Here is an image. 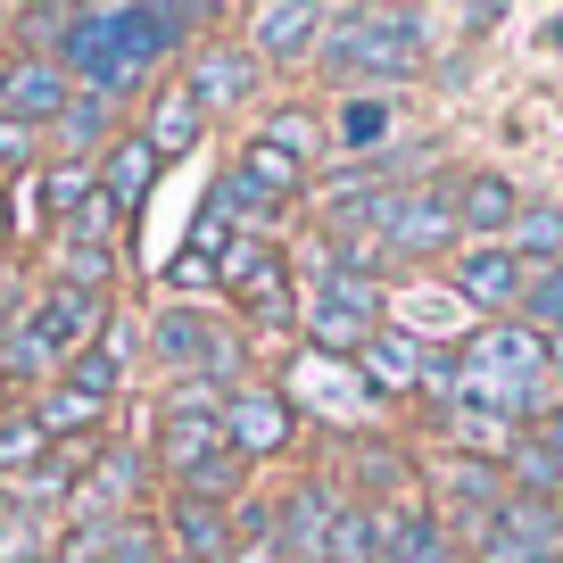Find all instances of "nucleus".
<instances>
[{
    "label": "nucleus",
    "instance_id": "obj_37",
    "mask_svg": "<svg viewBox=\"0 0 563 563\" xmlns=\"http://www.w3.org/2000/svg\"><path fill=\"white\" fill-rule=\"evenodd\" d=\"M208 274H216V265H208V257H191V249H183V257L166 265V282H175V290H199V282H208Z\"/></svg>",
    "mask_w": 563,
    "mask_h": 563
},
{
    "label": "nucleus",
    "instance_id": "obj_3",
    "mask_svg": "<svg viewBox=\"0 0 563 563\" xmlns=\"http://www.w3.org/2000/svg\"><path fill=\"white\" fill-rule=\"evenodd\" d=\"M481 563H563V514L530 497H497V514L481 522Z\"/></svg>",
    "mask_w": 563,
    "mask_h": 563
},
{
    "label": "nucleus",
    "instance_id": "obj_30",
    "mask_svg": "<svg viewBox=\"0 0 563 563\" xmlns=\"http://www.w3.org/2000/svg\"><path fill=\"white\" fill-rule=\"evenodd\" d=\"M440 489L456 497L464 514H481V522H489V514H497V497H506V489H497V473H489L481 456H456V464H440Z\"/></svg>",
    "mask_w": 563,
    "mask_h": 563
},
{
    "label": "nucleus",
    "instance_id": "obj_7",
    "mask_svg": "<svg viewBox=\"0 0 563 563\" xmlns=\"http://www.w3.org/2000/svg\"><path fill=\"white\" fill-rule=\"evenodd\" d=\"M150 349H158L175 373H216V382H232V373H241V349H232V340H216L208 323H199V307H166V316L150 323Z\"/></svg>",
    "mask_w": 563,
    "mask_h": 563
},
{
    "label": "nucleus",
    "instance_id": "obj_9",
    "mask_svg": "<svg viewBox=\"0 0 563 563\" xmlns=\"http://www.w3.org/2000/svg\"><path fill=\"white\" fill-rule=\"evenodd\" d=\"M373 299H382V290H373L365 274H316V307H307V316H316V340L323 349L373 340Z\"/></svg>",
    "mask_w": 563,
    "mask_h": 563
},
{
    "label": "nucleus",
    "instance_id": "obj_21",
    "mask_svg": "<svg viewBox=\"0 0 563 563\" xmlns=\"http://www.w3.org/2000/svg\"><path fill=\"white\" fill-rule=\"evenodd\" d=\"M514 216H522V208H514V183H506V175H473V183L456 191V224H464V232H489V241H506Z\"/></svg>",
    "mask_w": 563,
    "mask_h": 563
},
{
    "label": "nucleus",
    "instance_id": "obj_40",
    "mask_svg": "<svg viewBox=\"0 0 563 563\" xmlns=\"http://www.w3.org/2000/svg\"><path fill=\"white\" fill-rule=\"evenodd\" d=\"M547 373H563V332H555V349H547Z\"/></svg>",
    "mask_w": 563,
    "mask_h": 563
},
{
    "label": "nucleus",
    "instance_id": "obj_39",
    "mask_svg": "<svg viewBox=\"0 0 563 563\" xmlns=\"http://www.w3.org/2000/svg\"><path fill=\"white\" fill-rule=\"evenodd\" d=\"M547 456L563 464V406H555V415H547Z\"/></svg>",
    "mask_w": 563,
    "mask_h": 563
},
{
    "label": "nucleus",
    "instance_id": "obj_16",
    "mask_svg": "<svg viewBox=\"0 0 563 563\" xmlns=\"http://www.w3.org/2000/svg\"><path fill=\"white\" fill-rule=\"evenodd\" d=\"M382 514V506H373ZM373 563H456V547H448V530L431 522L422 506H398V514H382V555Z\"/></svg>",
    "mask_w": 563,
    "mask_h": 563
},
{
    "label": "nucleus",
    "instance_id": "obj_19",
    "mask_svg": "<svg viewBox=\"0 0 563 563\" xmlns=\"http://www.w3.org/2000/svg\"><path fill=\"white\" fill-rule=\"evenodd\" d=\"M199 124H208V108L191 100V84H175V91H158V100H150V124H141V141H150L158 158H183V150L199 141Z\"/></svg>",
    "mask_w": 563,
    "mask_h": 563
},
{
    "label": "nucleus",
    "instance_id": "obj_23",
    "mask_svg": "<svg viewBox=\"0 0 563 563\" xmlns=\"http://www.w3.org/2000/svg\"><path fill=\"white\" fill-rule=\"evenodd\" d=\"M448 431H456L464 456H481V464H497V456H514V448H522V440H514V422L489 415V406H473V398L448 406Z\"/></svg>",
    "mask_w": 563,
    "mask_h": 563
},
{
    "label": "nucleus",
    "instance_id": "obj_38",
    "mask_svg": "<svg viewBox=\"0 0 563 563\" xmlns=\"http://www.w3.org/2000/svg\"><path fill=\"white\" fill-rule=\"evenodd\" d=\"M18 323H25V307L9 299V290H0V349H9V332H18Z\"/></svg>",
    "mask_w": 563,
    "mask_h": 563
},
{
    "label": "nucleus",
    "instance_id": "obj_24",
    "mask_svg": "<svg viewBox=\"0 0 563 563\" xmlns=\"http://www.w3.org/2000/svg\"><path fill=\"white\" fill-rule=\"evenodd\" d=\"M422 373L431 365H422V349L406 332H373L365 340V389H406V382H422Z\"/></svg>",
    "mask_w": 563,
    "mask_h": 563
},
{
    "label": "nucleus",
    "instance_id": "obj_8",
    "mask_svg": "<svg viewBox=\"0 0 563 563\" xmlns=\"http://www.w3.org/2000/svg\"><path fill=\"white\" fill-rule=\"evenodd\" d=\"M133 489H141V456H133V448H100V456L75 473L67 514H75V522H124Z\"/></svg>",
    "mask_w": 563,
    "mask_h": 563
},
{
    "label": "nucleus",
    "instance_id": "obj_27",
    "mask_svg": "<svg viewBox=\"0 0 563 563\" xmlns=\"http://www.w3.org/2000/svg\"><path fill=\"white\" fill-rule=\"evenodd\" d=\"M506 249L522 265H563V216L555 208H522V216H514V232H506Z\"/></svg>",
    "mask_w": 563,
    "mask_h": 563
},
{
    "label": "nucleus",
    "instance_id": "obj_26",
    "mask_svg": "<svg viewBox=\"0 0 563 563\" xmlns=\"http://www.w3.org/2000/svg\"><path fill=\"white\" fill-rule=\"evenodd\" d=\"M91 199H100V166H75V158H58L51 175H42V216H58V224H67V216H84Z\"/></svg>",
    "mask_w": 563,
    "mask_h": 563
},
{
    "label": "nucleus",
    "instance_id": "obj_5",
    "mask_svg": "<svg viewBox=\"0 0 563 563\" xmlns=\"http://www.w3.org/2000/svg\"><path fill=\"white\" fill-rule=\"evenodd\" d=\"M332 67H382V75H415V18H332V42H323Z\"/></svg>",
    "mask_w": 563,
    "mask_h": 563
},
{
    "label": "nucleus",
    "instance_id": "obj_1",
    "mask_svg": "<svg viewBox=\"0 0 563 563\" xmlns=\"http://www.w3.org/2000/svg\"><path fill=\"white\" fill-rule=\"evenodd\" d=\"M191 25H199V9H34L25 34H51V58L67 67V84L117 100V91H133Z\"/></svg>",
    "mask_w": 563,
    "mask_h": 563
},
{
    "label": "nucleus",
    "instance_id": "obj_34",
    "mask_svg": "<svg viewBox=\"0 0 563 563\" xmlns=\"http://www.w3.org/2000/svg\"><path fill=\"white\" fill-rule=\"evenodd\" d=\"M514 473H522V481H539V489H547V481H563V464L555 456H547V440H522V448H514Z\"/></svg>",
    "mask_w": 563,
    "mask_h": 563
},
{
    "label": "nucleus",
    "instance_id": "obj_2",
    "mask_svg": "<svg viewBox=\"0 0 563 563\" xmlns=\"http://www.w3.org/2000/svg\"><path fill=\"white\" fill-rule=\"evenodd\" d=\"M464 389H473V406H489V415H530L547 389V340L522 332V323H497V332H481L473 349H464Z\"/></svg>",
    "mask_w": 563,
    "mask_h": 563
},
{
    "label": "nucleus",
    "instance_id": "obj_4",
    "mask_svg": "<svg viewBox=\"0 0 563 563\" xmlns=\"http://www.w3.org/2000/svg\"><path fill=\"white\" fill-rule=\"evenodd\" d=\"M75 108V84L67 67H58L51 51H18V58H0V117H18V124H58Z\"/></svg>",
    "mask_w": 563,
    "mask_h": 563
},
{
    "label": "nucleus",
    "instance_id": "obj_36",
    "mask_svg": "<svg viewBox=\"0 0 563 563\" xmlns=\"http://www.w3.org/2000/svg\"><path fill=\"white\" fill-rule=\"evenodd\" d=\"M340 133H349V141H373V133H389V108H382V100H349Z\"/></svg>",
    "mask_w": 563,
    "mask_h": 563
},
{
    "label": "nucleus",
    "instance_id": "obj_15",
    "mask_svg": "<svg viewBox=\"0 0 563 563\" xmlns=\"http://www.w3.org/2000/svg\"><path fill=\"white\" fill-rule=\"evenodd\" d=\"M332 522H340V497L307 481V489L282 506V555L290 563H332Z\"/></svg>",
    "mask_w": 563,
    "mask_h": 563
},
{
    "label": "nucleus",
    "instance_id": "obj_35",
    "mask_svg": "<svg viewBox=\"0 0 563 563\" xmlns=\"http://www.w3.org/2000/svg\"><path fill=\"white\" fill-rule=\"evenodd\" d=\"M34 150H42V133H34V124L0 117V166H25V158H34Z\"/></svg>",
    "mask_w": 563,
    "mask_h": 563
},
{
    "label": "nucleus",
    "instance_id": "obj_13",
    "mask_svg": "<svg viewBox=\"0 0 563 563\" xmlns=\"http://www.w3.org/2000/svg\"><path fill=\"white\" fill-rule=\"evenodd\" d=\"M290 440V406L274 389H232L224 398V448L232 456H274Z\"/></svg>",
    "mask_w": 563,
    "mask_h": 563
},
{
    "label": "nucleus",
    "instance_id": "obj_17",
    "mask_svg": "<svg viewBox=\"0 0 563 563\" xmlns=\"http://www.w3.org/2000/svg\"><path fill=\"white\" fill-rule=\"evenodd\" d=\"M150 183H158V150H150L141 133H124L117 150L100 158V199H108L117 216H133L141 199H150Z\"/></svg>",
    "mask_w": 563,
    "mask_h": 563
},
{
    "label": "nucleus",
    "instance_id": "obj_12",
    "mask_svg": "<svg viewBox=\"0 0 563 563\" xmlns=\"http://www.w3.org/2000/svg\"><path fill=\"white\" fill-rule=\"evenodd\" d=\"M522 290H530V265L514 257L506 241L464 249V257H456V299L464 307H522Z\"/></svg>",
    "mask_w": 563,
    "mask_h": 563
},
{
    "label": "nucleus",
    "instance_id": "obj_32",
    "mask_svg": "<svg viewBox=\"0 0 563 563\" xmlns=\"http://www.w3.org/2000/svg\"><path fill=\"white\" fill-rule=\"evenodd\" d=\"M299 373H307V398H323V406H340V415H349V406H356V398H365V382H340V373H349V365H340V356H323V349H316V356H307V365H299Z\"/></svg>",
    "mask_w": 563,
    "mask_h": 563
},
{
    "label": "nucleus",
    "instance_id": "obj_28",
    "mask_svg": "<svg viewBox=\"0 0 563 563\" xmlns=\"http://www.w3.org/2000/svg\"><path fill=\"white\" fill-rule=\"evenodd\" d=\"M51 530H58V514L9 506L0 514V563H51Z\"/></svg>",
    "mask_w": 563,
    "mask_h": 563
},
{
    "label": "nucleus",
    "instance_id": "obj_18",
    "mask_svg": "<svg viewBox=\"0 0 563 563\" xmlns=\"http://www.w3.org/2000/svg\"><path fill=\"white\" fill-rule=\"evenodd\" d=\"M166 539H175V555H183V563H224L232 522L208 506V497H175V514H166Z\"/></svg>",
    "mask_w": 563,
    "mask_h": 563
},
{
    "label": "nucleus",
    "instance_id": "obj_10",
    "mask_svg": "<svg viewBox=\"0 0 563 563\" xmlns=\"http://www.w3.org/2000/svg\"><path fill=\"white\" fill-rule=\"evenodd\" d=\"M224 282L241 290L249 307H257V323H290V282H282V257H274V241L241 232V241L224 249Z\"/></svg>",
    "mask_w": 563,
    "mask_h": 563
},
{
    "label": "nucleus",
    "instance_id": "obj_31",
    "mask_svg": "<svg viewBox=\"0 0 563 563\" xmlns=\"http://www.w3.org/2000/svg\"><path fill=\"white\" fill-rule=\"evenodd\" d=\"M382 555V514L373 506H340L332 522V563H373Z\"/></svg>",
    "mask_w": 563,
    "mask_h": 563
},
{
    "label": "nucleus",
    "instance_id": "obj_42",
    "mask_svg": "<svg viewBox=\"0 0 563 563\" xmlns=\"http://www.w3.org/2000/svg\"><path fill=\"white\" fill-rule=\"evenodd\" d=\"M158 563H183V555H158Z\"/></svg>",
    "mask_w": 563,
    "mask_h": 563
},
{
    "label": "nucleus",
    "instance_id": "obj_41",
    "mask_svg": "<svg viewBox=\"0 0 563 563\" xmlns=\"http://www.w3.org/2000/svg\"><path fill=\"white\" fill-rule=\"evenodd\" d=\"M0 514H9V481H0Z\"/></svg>",
    "mask_w": 563,
    "mask_h": 563
},
{
    "label": "nucleus",
    "instance_id": "obj_29",
    "mask_svg": "<svg viewBox=\"0 0 563 563\" xmlns=\"http://www.w3.org/2000/svg\"><path fill=\"white\" fill-rule=\"evenodd\" d=\"M42 456H51L42 422H34V415H0V481H25V473H42Z\"/></svg>",
    "mask_w": 563,
    "mask_h": 563
},
{
    "label": "nucleus",
    "instance_id": "obj_22",
    "mask_svg": "<svg viewBox=\"0 0 563 563\" xmlns=\"http://www.w3.org/2000/svg\"><path fill=\"white\" fill-rule=\"evenodd\" d=\"M100 415H108V398H84L75 382H51V389L34 398L42 440H75V431H100Z\"/></svg>",
    "mask_w": 563,
    "mask_h": 563
},
{
    "label": "nucleus",
    "instance_id": "obj_14",
    "mask_svg": "<svg viewBox=\"0 0 563 563\" xmlns=\"http://www.w3.org/2000/svg\"><path fill=\"white\" fill-rule=\"evenodd\" d=\"M183 84H191V100L208 108H249V91H257V51H232V42H216V51H199L191 58V75H183Z\"/></svg>",
    "mask_w": 563,
    "mask_h": 563
},
{
    "label": "nucleus",
    "instance_id": "obj_25",
    "mask_svg": "<svg viewBox=\"0 0 563 563\" xmlns=\"http://www.w3.org/2000/svg\"><path fill=\"white\" fill-rule=\"evenodd\" d=\"M108 124H117V100H100V91H75V108L51 124V133H58V150H67V158L84 166V150H100V141H108Z\"/></svg>",
    "mask_w": 563,
    "mask_h": 563
},
{
    "label": "nucleus",
    "instance_id": "obj_20",
    "mask_svg": "<svg viewBox=\"0 0 563 563\" xmlns=\"http://www.w3.org/2000/svg\"><path fill=\"white\" fill-rule=\"evenodd\" d=\"M249 34H257L265 58H299L316 34H332V18H323V9H299V0H282V9H257V18H249Z\"/></svg>",
    "mask_w": 563,
    "mask_h": 563
},
{
    "label": "nucleus",
    "instance_id": "obj_6",
    "mask_svg": "<svg viewBox=\"0 0 563 563\" xmlns=\"http://www.w3.org/2000/svg\"><path fill=\"white\" fill-rule=\"evenodd\" d=\"M25 332H34L42 349L58 356V373H67L75 356H84L91 340L108 332V299H100V290H67V282H51V299L25 307Z\"/></svg>",
    "mask_w": 563,
    "mask_h": 563
},
{
    "label": "nucleus",
    "instance_id": "obj_33",
    "mask_svg": "<svg viewBox=\"0 0 563 563\" xmlns=\"http://www.w3.org/2000/svg\"><path fill=\"white\" fill-rule=\"evenodd\" d=\"M522 316H530V323H547V332H563V265H539V274H530Z\"/></svg>",
    "mask_w": 563,
    "mask_h": 563
},
{
    "label": "nucleus",
    "instance_id": "obj_11",
    "mask_svg": "<svg viewBox=\"0 0 563 563\" xmlns=\"http://www.w3.org/2000/svg\"><path fill=\"white\" fill-rule=\"evenodd\" d=\"M398 257H440L448 241H464V224H456V199L448 191H415V199H398L389 208V232H382Z\"/></svg>",
    "mask_w": 563,
    "mask_h": 563
}]
</instances>
